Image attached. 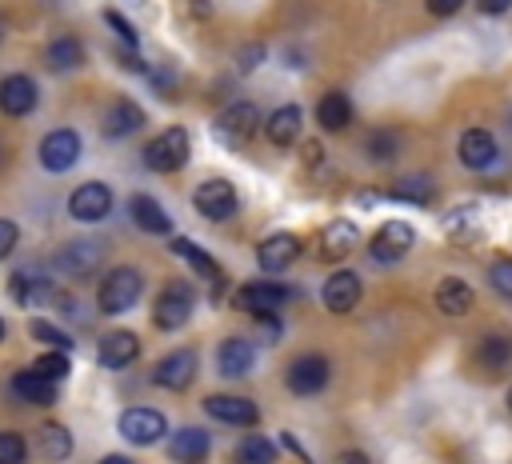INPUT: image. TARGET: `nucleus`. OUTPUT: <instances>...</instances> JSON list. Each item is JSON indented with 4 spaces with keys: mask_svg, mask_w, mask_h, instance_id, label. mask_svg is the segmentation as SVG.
Wrapping results in <instances>:
<instances>
[{
    "mask_svg": "<svg viewBox=\"0 0 512 464\" xmlns=\"http://www.w3.org/2000/svg\"><path fill=\"white\" fill-rule=\"evenodd\" d=\"M340 464H368V460H364V452H344Z\"/></svg>",
    "mask_w": 512,
    "mask_h": 464,
    "instance_id": "nucleus-47",
    "label": "nucleus"
},
{
    "mask_svg": "<svg viewBox=\"0 0 512 464\" xmlns=\"http://www.w3.org/2000/svg\"><path fill=\"white\" fill-rule=\"evenodd\" d=\"M288 388L292 396H316L324 384H328V356H316V352H304L288 364Z\"/></svg>",
    "mask_w": 512,
    "mask_h": 464,
    "instance_id": "nucleus-10",
    "label": "nucleus"
},
{
    "mask_svg": "<svg viewBox=\"0 0 512 464\" xmlns=\"http://www.w3.org/2000/svg\"><path fill=\"white\" fill-rule=\"evenodd\" d=\"M68 352H56V348H48V352H40L36 360H32V372L36 376H44V380H52V384H60L64 376H68Z\"/></svg>",
    "mask_w": 512,
    "mask_h": 464,
    "instance_id": "nucleus-35",
    "label": "nucleus"
},
{
    "mask_svg": "<svg viewBox=\"0 0 512 464\" xmlns=\"http://www.w3.org/2000/svg\"><path fill=\"white\" fill-rule=\"evenodd\" d=\"M412 244H416L412 224H404V220H384V224L376 228V236H372L368 252H372V260H376V264H396V260H404V256H408V248H412Z\"/></svg>",
    "mask_w": 512,
    "mask_h": 464,
    "instance_id": "nucleus-7",
    "label": "nucleus"
},
{
    "mask_svg": "<svg viewBox=\"0 0 512 464\" xmlns=\"http://www.w3.org/2000/svg\"><path fill=\"white\" fill-rule=\"evenodd\" d=\"M316 160H324V148L320 144H308L304 148V164H316Z\"/></svg>",
    "mask_w": 512,
    "mask_h": 464,
    "instance_id": "nucleus-46",
    "label": "nucleus"
},
{
    "mask_svg": "<svg viewBox=\"0 0 512 464\" xmlns=\"http://www.w3.org/2000/svg\"><path fill=\"white\" fill-rule=\"evenodd\" d=\"M36 104H40V88L32 76L12 72L0 80V112L4 116H28V112H36Z\"/></svg>",
    "mask_w": 512,
    "mask_h": 464,
    "instance_id": "nucleus-11",
    "label": "nucleus"
},
{
    "mask_svg": "<svg viewBox=\"0 0 512 464\" xmlns=\"http://www.w3.org/2000/svg\"><path fill=\"white\" fill-rule=\"evenodd\" d=\"M152 380H156L160 388H168V392H184V388L196 380V352H192V348H176V352H168V356L156 364Z\"/></svg>",
    "mask_w": 512,
    "mask_h": 464,
    "instance_id": "nucleus-12",
    "label": "nucleus"
},
{
    "mask_svg": "<svg viewBox=\"0 0 512 464\" xmlns=\"http://www.w3.org/2000/svg\"><path fill=\"white\" fill-rule=\"evenodd\" d=\"M256 328L264 340H276L280 336V316L276 312H256Z\"/></svg>",
    "mask_w": 512,
    "mask_h": 464,
    "instance_id": "nucleus-43",
    "label": "nucleus"
},
{
    "mask_svg": "<svg viewBox=\"0 0 512 464\" xmlns=\"http://www.w3.org/2000/svg\"><path fill=\"white\" fill-rule=\"evenodd\" d=\"M252 364H256V348L248 344V340H240V336H232V340H224L220 348H216V368H220V376H248L252 372Z\"/></svg>",
    "mask_w": 512,
    "mask_h": 464,
    "instance_id": "nucleus-22",
    "label": "nucleus"
},
{
    "mask_svg": "<svg viewBox=\"0 0 512 464\" xmlns=\"http://www.w3.org/2000/svg\"><path fill=\"white\" fill-rule=\"evenodd\" d=\"M56 264H60V272L84 280V276L96 272V264H104V244H96V240H72V244H64L56 252Z\"/></svg>",
    "mask_w": 512,
    "mask_h": 464,
    "instance_id": "nucleus-13",
    "label": "nucleus"
},
{
    "mask_svg": "<svg viewBox=\"0 0 512 464\" xmlns=\"http://www.w3.org/2000/svg\"><path fill=\"white\" fill-rule=\"evenodd\" d=\"M256 124H260V108L256 104H248V100H236V104H228L220 116H216V140L220 144H228V148H240L248 136H256Z\"/></svg>",
    "mask_w": 512,
    "mask_h": 464,
    "instance_id": "nucleus-3",
    "label": "nucleus"
},
{
    "mask_svg": "<svg viewBox=\"0 0 512 464\" xmlns=\"http://www.w3.org/2000/svg\"><path fill=\"white\" fill-rule=\"evenodd\" d=\"M192 308H196L192 284H188V280H168V284L160 288L156 304H152V324H156L160 332H176V328L188 324Z\"/></svg>",
    "mask_w": 512,
    "mask_h": 464,
    "instance_id": "nucleus-1",
    "label": "nucleus"
},
{
    "mask_svg": "<svg viewBox=\"0 0 512 464\" xmlns=\"http://www.w3.org/2000/svg\"><path fill=\"white\" fill-rule=\"evenodd\" d=\"M476 360H480L484 368H492V372L508 368V360H512V340H508V336H500V332L480 336V344H476Z\"/></svg>",
    "mask_w": 512,
    "mask_h": 464,
    "instance_id": "nucleus-31",
    "label": "nucleus"
},
{
    "mask_svg": "<svg viewBox=\"0 0 512 464\" xmlns=\"http://www.w3.org/2000/svg\"><path fill=\"white\" fill-rule=\"evenodd\" d=\"M0 340H4V320H0Z\"/></svg>",
    "mask_w": 512,
    "mask_h": 464,
    "instance_id": "nucleus-51",
    "label": "nucleus"
},
{
    "mask_svg": "<svg viewBox=\"0 0 512 464\" xmlns=\"http://www.w3.org/2000/svg\"><path fill=\"white\" fill-rule=\"evenodd\" d=\"M0 168H4V144H0Z\"/></svg>",
    "mask_w": 512,
    "mask_h": 464,
    "instance_id": "nucleus-50",
    "label": "nucleus"
},
{
    "mask_svg": "<svg viewBox=\"0 0 512 464\" xmlns=\"http://www.w3.org/2000/svg\"><path fill=\"white\" fill-rule=\"evenodd\" d=\"M8 388L24 400V404H56V384L52 380H44V376H36L32 368H24V372H16L12 380H8Z\"/></svg>",
    "mask_w": 512,
    "mask_h": 464,
    "instance_id": "nucleus-25",
    "label": "nucleus"
},
{
    "mask_svg": "<svg viewBox=\"0 0 512 464\" xmlns=\"http://www.w3.org/2000/svg\"><path fill=\"white\" fill-rule=\"evenodd\" d=\"M28 332L40 340V344H48V348H56V352H68L72 348V336L64 332V328H56V324H48V320H32L28 324Z\"/></svg>",
    "mask_w": 512,
    "mask_h": 464,
    "instance_id": "nucleus-37",
    "label": "nucleus"
},
{
    "mask_svg": "<svg viewBox=\"0 0 512 464\" xmlns=\"http://www.w3.org/2000/svg\"><path fill=\"white\" fill-rule=\"evenodd\" d=\"M144 128V108L136 104V100H128V96H120L108 112H104V136L108 140H124V136H132V132H140Z\"/></svg>",
    "mask_w": 512,
    "mask_h": 464,
    "instance_id": "nucleus-20",
    "label": "nucleus"
},
{
    "mask_svg": "<svg viewBox=\"0 0 512 464\" xmlns=\"http://www.w3.org/2000/svg\"><path fill=\"white\" fill-rule=\"evenodd\" d=\"M80 160V136L72 128H52L44 140H40V164L44 172H68L72 164Z\"/></svg>",
    "mask_w": 512,
    "mask_h": 464,
    "instance_id": "nucleus-8",
    "label": "nucleus"
},
{
    "mask_svg": "<svg viewBox=\"0 0 512 464\" xmlns=\"http://www.w3.org/2000/svg\"><path fill=\"white\" fill-rule=\"evenodd\" d=\"M44 64L64 76V72H72V68L84 64V44H80L76 36H56V40H48V48H44Z\"/></svg>",
    "mask_w": 512,
    "mask_h": 464,
    "instance_id": "nucleus-26",
    "label": "nucleus"
},
{
    "mask_svg": "<svg viewBox=\"0 0 512 464\" xmlns=\"http://www.w3.org/2000/svg\"><path fill=\"white\" fill-rule=\"evenodd\" d=\"M352 248H356V224L352 220H328L320 228V240H316L320 260H344Z\"/></svg>",
    "mask_w": 512,
    "mask_h": 464,
    "instance_id": "nucleus-21",
    "label": "nucleus"
},
{
    "mask_svg": "<svg viewBox=\"0 0 512 464\" xmlns=\"http://www.w3.org/2000/svg\"><path fill=\"white\" fill-rule=\"evenodd\" d=\"M144 164L152 172H176L188 164V132L184 128H164L160 136H152V144L144 148Z\"/></svg>",
    "mask_w": 512,
    "mask_h": 464,
    "instance_id": "nucleus-4",
    "label": "nucleus"
},
{
    "mask_svg": "<svg viewBox=\"0 0 512 464\" xmlns=\"http://www.w3.org/2000/svg\"><path fill=\"white\" fill-rule=\"evenodd\" d=\"M192 204H196V212L204 216V220H228V216H236V208H240V196H236V188L228 184V180H204L196 192H192Z\"/></svg>",
    "mask_w": 512,
    "mask_h": 464,
    "instance_id": "nucleus-6",
    "label": "nucleus"
},
{
    "mask_svg": "<svg viewBox=\"0 0 512 464\" xmlns=\"http://www.w3.org/2000/svg\"><path fill=\"white\" fill-rule=\"evenodd\" d=\"M300 108L296 104H284V108H276L272 116H268V124H264V132H268V140L276 144V148H288V144H296L300 140Z\"/></svg>",
    "mask_w": 512,
    "mask_h": 464,
    "instance_id": "nucleus-27",
    "label": "nucleus"
},
{
    "mask_svg": "<svg viewBox=\"0 0 512 464\" xmlns=\"http://www.w3.org/2000/svg\"><path fill=\"white\" fill-rule=\"evenodd\" d=\"M460 164L464 168H472V172H484L492 160H496V136L488 132V128H468L464 136H460Z\"/></svg>",
    "mask_w": 512,
    "mask_h": 464,
    "instance_id": "nucleus-19",
    "label": "nucleus"
},
{
    "mask_svg": "<svg viewBox=\"0 0 512 464\" xmlns=\"http://www.w3.org/2000/svg\"><path fill=\"white\" fill-rule=\"evenodd\" d=\"M16 240H20V228H16L12 220H4V216H0V260L16 248Z\"/></svg>",
    "mask_w": 512,
    "mask_h": 464,
    "instance_id": "nucleus-41",
    "label": "nucleus"
},
{
    "mask_svg": "<svg viewBox=\"0 0 512 464\" xmlns=\"http://www.w3.org/2000/svg\"><path fill=\"white\" fill-rule=\"evenodd\" d=\"M116 428H120V436H124L128 444L148 448V444H156V440L168 432V420H164V412L136 404V408H124V412H120V424H116Z\"/></svg>",
    "mask_w": 512,
    "mask_h": 464,
    "instance_id": "nucleus-5",
    "label": "nucleus"
},
{
    "mask_svg": "<svg viewBox=\"0 0 512 464\" xmlns=\"http://www.w3.org/2000/svg\"><path fill=\"white\" fill-rule=\"evenodd\" d=\"M28 460V440L20 432H0V464H24Z\"/></svg>",
    "mask_w": 512,
    "mask_h": 464,
    "instance_id": "nucleus-38",
    "label": "nucleus"
},
{
    "mask_svg": "<svg viewBox=\"0 0 512 464\" xmlns=\"http://www.w3.org/2000/svg\"><path fill=\"white\" fill-rule=\"evenodd\" d=\"M100 464H132V460H128V456H104Z\"/></svg>",
    "mask_w": 512,
    "mask_h": 464,
    "instance_id": "nucleus-48",
    "label": "nucleus"
},
{
    "mask_svg": "<svg viewBox=\"0 0 512 464\" xmlns=\"http://www.w3.org/2000/svg\"><path fill=\"white\" fill-rule=\"evenodd\" d=\"M356 304H360V276L348 272V268L332 272V276L324 280V308L336 312V316H344V312H352Z\"/></svg>",
    "mask_w": 512,
    "mask_h": 464,
    "instance_id": "nucleus-16",
    "label": "nucleus"
},
{
    "mask_svg": "<svg viewBox=\"0 0 512 464\" xmlns=\"http://www.w3.org/2000/svg\"><path fill=\"white\" fill-rule=\"evenodd\" d=\"M232 460L236 464H272L276 460V444L268 436H244L236 448H232Z\"/></svg>",
    "mask_w": 512,
    "mask_h": 464,
    "instance_id": "nucleus-32",
    "label": "nucleus"
},
{
    "mask_svg": "<svg viewBox=\"0 0 512 464\" xmlns=\"http://www.w3.org/2000/svg\"><path fill=\"white\" fill-rule=\"evenodd\" d=\"M68 212H72V220H80V224H96V220H104V216L112 212V188L100 184V180L80 184V188L68 196Z\"/></svg>",
    "mask_w": 512,
    "mask_h": 464,
    "instance_id": "nucleus-9",
    "label": "nucleus"
},
{
    "mask_svg": "<svg viewBox=\"0 0 512 464\" xmlns=\"http://www.w3.org/2000/svg\"><path fill=\"white\" fill-rule=\"evenodd\" d=\"M172 252H176V256H184L200 276H208L212 284H220V268H216V260H212L200 244H192V240H172Z\"/></svg>",
    "mask_w": 512,
    "mask_h": 464,
    "instance_id": "nucleus-34",
    "label": "nucleus"
},
{
    "mask_svg": "<svg viewBox=\"0 0 512 464\" xmlns=\"http://www.w3.org/2000/svg\"><path fill=\"white\" fill-rule=\"evenodd\" d=\"M348 120H352V100L344 92H324L316 104V124L324 132H340V128H348Z\"/></svg>",
    "mask_w": 512,
    "mask_h": 464,
    "instance_id": "nucleus-29",
    "label": "nucleus"
},
{
    "mask_svg": "<svg viewBox=\"0 0 512 464\" xmlns=\"http://www.w3.org/2000/svg\"><path fill=\"white\" fill-rule=\"evenodd\" d=\"M204 412H208L212 420L236 424V428H248V424L260 420V408H256L252 400H244V396H208V400H204Z\"/></svg>",
    "mask_w": 512,
    "mask_h": 464,
    "instance_id": "nucleus-18",
    "label": "nucleus"
},
{
    "mask_svg": "<svg viewBox=\"0 0 512 464\" xmlns=\"http://www.w3.org/2000/svg\"><path fill=\"white\" fill-rule=\"evenodd\" d=\"M128 212H132L136 228H140V232H148V236H168V232H172L168 212H164L152 196H144V192H136V196L128 200Z\"/></svg>",
    "mask_w": 512,
    "mask_h": 464,
    "instance_id": "nucleus-23",
    "label": "nucleus"
},
{
    "mask_svg": "<svg viewBox=\"0 0 512 464\" xmlns=\"http://www.w3.org/2000/svg\"><path fill=\"white\" fill-rule=\"evenodd\" d=\"M488 280H492V288H496L500 296L512 300V260H496V264L488 268Z\"/></svg>",
    "mask_w": 512,
    "mask_h": 464,
    "instance_id": "nucleus-40",
    "label": "nucleus"
},
{
    "mask_svg": "<svg viewBox=\"0 0 512 464\" xmlns=\"http://www.w3.org/2000/svg\"><path fill=\"white\" fill-rule=\"evenodd\" d=\"M208 448H212V440H208L204 428H180L172 436V444H168V456L176 464H204L208 460Z\"/></svg>",
    "mask_w": 512,
    "mask_h": 464,
    "instance_id": "nucleus-24",
    "label": "nucleus"
},
{
    "mask_svg": "<svg viewBox=\"0 0 512 464\" xmlns=\"http://www.w3.org/2000/svg\"><path fill=\"white\" fill-rule=\"evenodd\" d=\"M296 256H300V236H292V232H272V236H264L256 244V260H260L264 272H280Z\"/></svg>",
    "mask_w": 512,
    "mask_h": 464,
    "instance_id": "nucleus-15",
    "label": "nucleus"
},
{
    "mask_svg": "<svg viewBox=\"0 0 512 464\" xmlns=\"http://www.w3.org/2000/svg\"><path fill=\"white\" fill-rule=\"evenodd\" d=\"M508 412H512V388H508Z\"/></svg>",
    "mask_w": 512,
    "mask_h": 464,
    "instance_id": "nucleus-49",
    "label": "nucleus"
},
{
    "mask_svg": "<svg viewBox=\"0 0 512 464\" xmlns=\"http://www.w3.org/2000/svg\"><path fill=\"white\" fill-rule=\"evenodd\" d=\"M448 236L460 240V244L476 240V236H480V212H476V208H460V212H452V216H448Z\"/></svg>",
    "mask_w": 512,
    "mask_h": 464,
    "instance_id": "nucleus-36",
    "label": "nucleus"
},
{
    "mask_svg": "<svg viewBox=\"0 0 512 464\" xmlns=\"http://www.w3.org/2000/svg\"><path fill=\"white\" fill-rule=\"evenodd\" d=\"M424 8H428L432 16H456V12L464 8V0H424Z\"/></svg>",
    "mask_w": 512,
    "mask_h": 464,
    "instance_id": "nucleus-44",
    "label": "nucleus"
},
{
    "mask_svg": "<svg viewBox=\"0 0 512 464\" xmlns=\"http://www.w3.org/2000/svg\"><path fill=\"white\" fill-rule=\"evenodd\" d=\"M104 24H108V28H112V32L120 36V44H124L128 52H132V48L140 44V40H136V28H132V24H128V20H124V16L116 12V8H104Z\"/></svg>",
    "mask_w": 512,
    "mask_h": 464,
    "instance_id": "nucleus-39",
    "label": "nucleus"
},
{
    "mask_svg": "<svg viewBox=\"0 0 512 464\" xmlns=\"http://www.w3.org/2000/svg\"><path fill=\"white\" fill-rule=\"evenodd\" d=\"M432 296H436V308H440L444 316H464V312L472 308V288H468L460 276H444Z\"/></svg>",
    "mask_w": 512,
    "mask_h": 464,
    "instance_id": "nucleus-28",
    "label": "nucleus"
},
{
    "mask_svg": "<svg viewBox=\"0 0 512 464\" xmlns=\"http://www.w3.org/2000/svg\"><path fill=\"white\" fill-rule=\"evenodd\" d=\"M0 40H4V20H0Z\"/></svg>",
    "mask_w": 512,
    "mask_h": 464,
    "instance_id": "nucleus-52",
    "label": "nucleus"
},
{
    "mask_svg": "<svg viewBox=\"0 0 512 464\" xmlns=\"http://www.w3.org/2000/svg\"><path fill=\"white\" fill-rule=\"evenodd\" d=\"M36 444H40V456H48V460H68L72 456V436L56 420H48V424L36 428Z\"/></svg>",
    "mask_w": 512,
    "mask_h": 464,
    "instance_id": "nucleus-30",
    "label": "nucleus"
},
{
    "mask_svg": "<svg viewBox=\"0 0 512 464\" xmlns=\"http://www.w3.org/2000/svg\"><path fill=\"white\" fill-rule=\"evenodd\" d=\"M368 148H372V156H376V160H388V156L396 152V140H392V132H376Z\"/></svg>",
    "mask_w": 512,
    "mask_h": 464,
    "instance_id": "nucleus-42",
    "label": "nucleus"
},
{
    "mask_svg": "<svg viewBox=\"0 0 512 464\" xmlns=\"http://www.w3.org/2000/svg\"><path fill=\"white\" fill-rule=\"evenodd\" d=\"M476 8H480L484 16H504V12L512 8V0H476Z\"/></svg>",
    "mask_w": 512,
    "mask_h": 464,
    "instance_id": "nucleus-45",
    "label": "nucleus"
},
{
    "mask_svg": "<svg viewBox=\"0 0 512 464\" xmlns=\"http://www.w3.org/2000/svg\"><path fill=\"white\" fill-rule=\"evenodd\" d=\"M140 296H144V276H140L136 268H112V272L100 280L96 304H100V312L120 316V312H128Z\"/></svg>",
    "mask_w": 512,
    "mask_h": 464,
    "instance_id": "nucleus-2",
    "label": "nucleus"
},
{
    "mask_svg": "<svg viewBox=\"0 0 512 464\" xmlns=\"http://www.w3.org/2000/svg\"><path fill=\"white\" fill-rule=\"evenodd\" d=\"M432 192H436V184H432L428 176H404V180H396V184L388 188V196H392V200H404V204H428Z\"/></svg>",
    "mask_w": 512,
    "mask_h": 464,
    "instance_id": "nucleus-33",
    "label": "nucleus"
},
{
    "mask_svg": "<svg viewBox=\"0 0 512 464\" xmlns=\"http://www.w3.org/2000/svg\"><path fill=\"white\" fill-rule=\"evenodd\" d=\"M292 292L284 288V284H272V280H252V284H240L236 288V308H244V312H276L284 300H288Z\"/></svg>",
    "mask_w": 512,
    "mask_h": 464,
    "instance_id": "nucleus-14",
    "label": "nucleus"
},
{
    "mask_svg": "<svg viewBox=\"0 0 512 464\" xmlns=\"http://www.w3.org/2000/svg\"><path fill=\"white\" fill-rule=\"evenodd\" d=\"M136 356H140V340H136L132 332H124V328H112V332L100 336V344H96V360H100L104 368H128Z\"/></svg>",
    "mask_w": 512,
    "mask_h": 464,
    "instance_id": "nucleus-17",
    "label": "nucleus"
}]
</instances>
